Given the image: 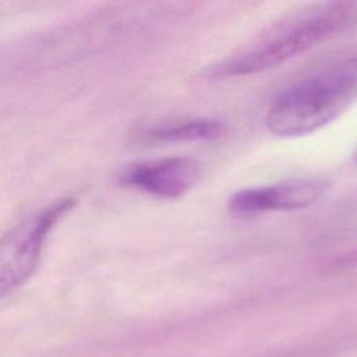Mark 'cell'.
I'll use <instances>...</instances> for the list:
<instances>
[{"label":"cell","mask_w":357,"mask_h":357,"mask_svg":"<svg viewBox=\"0 0 357 357\" xmlns=\"http://www.w3.org/2000/svg\"><path fill=\"white\" fill-rule=\"evenodd\" d=\"M353 18L351 3L336 1L315 7L247 49L211 66L208 75L230 78L271 70L339 33L347 28Z\"/></svg>","instance_id":"2"},{"label":"cell","mask_w":357,"mask_h":357,"mask_svg":"<svg viewBox=\"0 0 357 357\" xmlns=\"http://www.w3.org/2000/svg\"><path fill=\"white\" fill-rule=\"evenodd\" d=\"M201 178V166L185 156L138 160L124 166L120 184L160 199H176L188 192Z\"/></svg>","instance_id":"4"},{"label":"cell","mask_w":357,"mask_h":357,"mask_svg":"<svg viewBox=\"0 0 357 357\" xmlns=\"http://www.w3.org/2000/svg\"><path fill=\"white\" fill-rule=\"evenodd\" d=\"M74 205L73 197L54 199L25 216L0 237V300L35 273L53 229Z\"/></svg>","instance_id":"3"},{"label":"cell","mask_w":357,"mask_h":357,"mask_svg":"<svg viewBox=\"0 0 357 357\" xmlns=\"http://www.w3.org/2000/svg\"><path fill=\"white\" fill-rule=\"evenodd\" d=\"M325 191L326 183L317 178H293L269 185L247 187L231 194L227 211L234 218L298 211L315 204Z\"/></svg>","instance_id":"5"},{"label":"cell","mask_w":357,"mask_h":357,"mask_svg":"<svg viewBox=\"0 0 357 357\" xmlns=\"http://www.w3.org/2000/svg\"><path fill=\"white\" fill-rule=\"evenodd\" d=\"M226 132L223 121L216 119H191L155 127L146 132V141L152 144H181L212 141Z\"/></svg>","instance_id":"6"},{"label":"cell","mask_w":357,"mask_h":357,"mask_svg":"<svg viewBox=\"0 0 357 357\" xmlns=\"http://www.w3.org/2000/svg\"><path fill=\"white\" fill-rule=\"evenodd\" d=\"M356 60L333 63L283 89L266 113V127L278 137L312 134L336 120L356 96Z\"/></svg>","instance_id":"1"}]
</instances>
